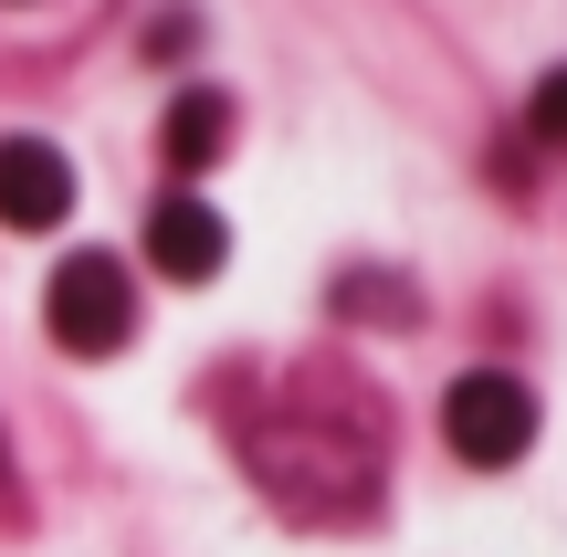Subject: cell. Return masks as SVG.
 Returning a JSON list of instances; mask_svg holds the SVG:
<instances>
[{
	"label": "cell",
	"mask_w": 567,
	"mask_h": 557,
	"mask_svg": "<svg viewBox=\"0 0 567 557\" xmlns=\"http://www.w3.org/2000/svg\"><path fill=\"white\" fill-rule=\"evenodd\" d=\"M42 327L74 358H116L126 337H137V285H126V264L116 252H63L53 285H42Z\"/></svg>",
	"instance_id": "obj_1"
},
{
	"label": "cell",
	"mask_w": 567,
	"mask_h": 557,
	"mask_svg": "<svg viewBox=\"0 0 567 557\" xmlns=\"http://www.w3.org/2000/svg\"><path fill=\"white\" fill-rule=\"evenodd\" d=\"M442 442L463 463H484V474H505V463L536 442V390H526V379H505V369L452 379V390H442Z\"/></svg>",
	"instance_id": "obj_2"
},
{
	"label": "cell",
	"mask_w": 567,
	"mask_h": 557,
	"mask_svg": "<svg viewBox=\"0 0 567 557\" xmlns=\"http://www.w3.org/2000/svg\"><path fill=\"white\" fill-rule=\"evenodd\" d=\"M221 252H231V221H221L210 200L168 189V200L147 210V264H158L168 285H210V274H221Z\"/></svg>",
	"instance_id": "obj_3"
},
{
	"label": "cell",
	"mask_w": 567,
	"mask_h": 557,
	"mask_svg": "<svg viewBox=\"0 0 567 557\" xmlns=\"http://www.w3.org/2000/svg\"><path fill=\"white\" fill-rule=\"evenodd\" d=\"M74 210V168L53 137H0V221L11 231H53Z\"/></svg>",
	"instance_id": "obj_4"
},
{
	"label": "cell",
	"mask_w": 567,
	"mask_h": 557,
	"mask_svg": "<svg viewBox=\"0 0 567 557\" xmlns=\"http://www.w3.org/2000/svg\"><path fill=\"white\" fill-rule=\"evenodd\" d=\"M158 147H168V168H210V158L231 147V95H221V84H189V95L168 105Z\"/></svg>",
	"instance_id": "obj_5"
},
{
	"label": "cell",
	"mask_w": 567,
	"mask_h": 557,
	"mask_svg": "<svg viewBox=\"0 0 567 557\" xmlns=\"http://www.w3.org/2000/svg\"><path fill=\"white\" fill-rule=\"evenodd\" d=\"M526 126H536L547 147H567V63H557V74H547V84L526 95Z\"/></svg>",
	"instance_id": "obj_6"
},
{
	"label": "cell",
	"mask_w": 567,
	"mask_h": 557,
	"mask_svg": "<svg viewBox=\"0 0 567 557\" xmlns=\"http://www.w3.org/2000/svg\"><path fill=\"white\" fill-rule=\"evenodd\" d=\"M0 484H11V453H0Z\"/></svg>",
	"instance_id": "obj_7"
}]
</instances>
